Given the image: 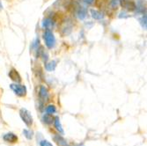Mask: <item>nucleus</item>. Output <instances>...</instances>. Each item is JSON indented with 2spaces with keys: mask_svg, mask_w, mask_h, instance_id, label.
Instances as JSON below:
<instances>
[{
  "mask_svg": "<svg viewBox=\"0 0 147 146\" xmlns=\"http://www.w3.org/2000/svg\"><path fill=\"white\" fill-rule=\"evenodd\" d=\"M20 116L22 119L23 122L28 126V127H31L34 123V119L33 116L31 114V113L26 108H21L20 110Z\"/></svg>",
  "mask_w": 147,
  "mask_h": 146,
  "instance_id": "obj_1",
  "label": "nucleus"
},
{
  "mask_svg": "<svg viewBox=\"0 0 147 146\" xmlns=\"http://www.w3.org/2000/svg\"><path fill=\"white\" fill-rule=\"evenodd\" d=\"M43 37H44V41H45L46 46L49 48H54V46L56 44V38L54 36V34H53V33L49 29H46Z\"/></svg>",
  "mask_w": 147,
  "mask_h": 146,
  "instance_id": "obj_2",
  "label": "nucleus"
},
{
  "mask_svg": "<svg viewBox=\"0 0 147 146\" xmlns=\"http://www.w3.org/2000/svg\"><path fill=\"white\" fill-rule=\"evenodd\" d=\"M10 87L13 91V92L19 97H24L26 94V87L25 85L19 84H11L10 85Z\"/></svg>",
  "mask_w": 147,
  "mask_h": 146,
  "instance_id": "obj_3",
  "label": "nucleus"
},
{
  "mask_svg": "<svg viewBox=\"0 0 147 146\" xmlns=\"http://www.w3.org/2000/svg\"><path fill=\"white\" fill-rule=\"evenodd\" d=\"M120 5L128 11H133L136 10L137 5L132 0H120Z\"/></svg>",
  "mask_w": 147,
  "mask_h": 146,
  "instance_id": "obj_4",
  "label": "nucleus"
},
{
  "mask_svg": "<svg viewBox=\"0 0 147 146\" xmlns=\"http://www.w3.org/2000/svg\"><path fill=\"white\" fill-rule=\"evenodd\" d=\"M39 97H40V100H41L42 103L44 102H47L49 99V92H48V89L44 86V85H42L41 88H40V91H39Z\"/></svg>",
  "mask_w": 147,
  "mask_h": 146,
  "instance_id": "obj_5",
  "label": "nucleus"
},
{
  "mask_svg": "<svg viewBox=\"0 0 147 146\" xmlns=\"http://www.w3.org/2000/svg\"><path fill=\"white\" fill-rule=\"evenodd\" d=\"M3 139L5 142L6 143H15L18 142V137L14 134L12 133V132H8V133L5 134L3 136Z\"/></svg>",
  "mask_w": 147,
  "mask_h": 146,
  "instance_id": "obj_6",
  "label": "nucleus"
},
{
  "mask_svg": "<svg viewBox=\"0 0 147 146\" xmlns=\"http://www.w3.org/2000/svg\"><path fill=\"white\" fill-rule=\"evenodd\" d=\"M53 140L57 144V146H71L62 135H54L53 136Z\"/></svg>",
  "mask_w": 147,
  "mask_h": 146,
  "instance_id": "obj_7",
  "label": "nucleus"
},
{
  "mask_svg": "<svg viewBox=\"0 0 147 146\" xmlns=\"http://www.w3.org/2000/svg\"><path fill=\"white\" fill-rule=\"evenodd\" d=\"M9 77H11V80H13V81H15V82H20L21 81V77H20V74L17 72V71L16 70H14V69H11V71H10V72H9Z\"/></svg>",
  "mask_w": 147,
  "mask_h": 146,
  "instance_id": "obj_8",
  "label": "nucleus"
},
{
  "mask_svg": "<svg viewBox=\"0 0 147 146\" xmlns=\"http://www.w3.org/2000/svg\"><path fill=\"white\" fill-rule=\"evenodd\" d=\"M53 123H54L56 129L59 132V133H60L61 135H63V134H64V131H63V126H62V124H61L60 119H59L58 116H56V117L54 118V122H53Z\"/></svg>",
  "mask_w": 147,
  "mask_h": 146,
  "instance_id": "obj_9",
  "label": "nucleus"
},
{
  "mask_svg": "<svg viewBox=\"0 0 147 146\" xmlns=\"http://www.w3.org/2000/svg\"><path fill=\"white\" fill-rule=\"evenodd\" d=\"M42 121L43 123L47 124V125H50L54 122V118L52 117L51 114H44L42 117Z\"/></svg>",
  "mask_w": 147,
  "mask_h": 146,
  "instance_id": "obj_10",
  "label": "nucleus"
},
{
  "mask_svg": "<svg viewBox=\"0 0 147 146\" xmlns=\"http://www.w3.org/2000/svg\"><path fill=\"white\" fill-rule=\"evenodd\" d=\"M78 8V11H77V16H78V18L79 20H84L86 18V13H87L86 8L81 7V6H79Z\"/></svg>",
  "mask_w": 147,
  "mask_h": 146,
  "instance_id": "obj_11",
  "label": "nucleus"
},
{
  "mask_svg": "<svg viewBox=\"0 0 147 146\" xmlns=\"http://www.w3.org/2000/svg\"><path fill=\"white\" fill-rule=\"evenodd\" d=\"M91 14H92V17L95 20H101L104 17L103 13L97 10H91Z\"/></svg>",
  "mask_w": 147,
  "mask_h": 146,
  "instance_id": "obj_12",
  "label": "nucleus"
},
{
  "mask_svg": "<svg viewBox=\"0 0 147 146\" xmlns=\"http://www.w3.org/2000/svg\"><path fill=\"white\" fill-rule=\"evenodd\" d=\"M23 134H24L25 137L28 140H32L34 138V131L31 130V129H24L23 130Z\"/></svg>",
  "mask_w": 147,
  "mask_h": 146,
  "instance_id": "obj_13",
  "label": "nucleus"
},
{
  "mask_svg": "<svg viewBox=\"0 0 147 146\" xmlns=\"http://www.w3.org/2000/svg\"><path fill=\"white\" fill-rule=\"evenodd\" d=\"M53 26V20L50 18H46L43 20L42 21V26L43 28H46L47 29H49V28Z\"/></svg>",
  "mask_w": 147,
  "mask_h": 146,
  "instance_id": "obj_14",
  "label": "nucleus"
},
{
  "mask_svg": "<svg viewBox=\"0 0 147 146\" xmlns=\"http://www.w3.org/2000/svg\"><path fill=\"white\" fill-rule=\"evenodd\" d=\"M56 66H57V62H56V61H51V62H49V63L46 64L45 68H46L47 71H54V70H55Z\"/></svg>",
  "mask_w": 147,
  "mask_h": 146,
  "instance_id": "obj_15",
  "label": "nucleus"
},
{
  "mask_svg": "<svg viewBox=\"0 0 147 146\" xmlns=\"http://www.w3.org/2000/svg\"><path fill=\"white\" fill-rule=\"evenodd\" d=\"M45 111H46V114H56V112H57V108H56V107L54 105H49V106H48V107L46 108V109H45Z\"/></svg>",
  "mask_w": 147,
  "mask_h": 146,
  "instance_id": "obj_16",
  "label": "nucleus"
},
{
  "mask_svg": "<svg viewBox=\"0 0 147 146\" xmlns=\"http://www.w3.org/2000/svg\"><path fill=\"white\" fill-rule=\"evenodd\" d=\"M39 144H40V146H53V144L46 139L41 140L39 142Z\"/></svg>",
  "mask_w": 147,
  "mask_h": 146,
  "instance_id": "obj_17",
  "label": "nucleus"
},
{
  "mask_svg": "<svg viewBox=\"0 0 147 146\" xmlns=\"http://www.w3.org/2000/svg\"><path fill=\"white\" fill-rule=\"evenodd\" d=\"M140 23H141L143 28L145 29L146 28V15H145V13L144 14V16L142 17V19L140 20Z\"/></svg>",
  "mask_w": 147,
  "mask_h": 146,
  "instance_id": "obj_18",
  "label": "nucleus"
},
{
  "mask_svg": "<svg viewBox=\"0 0 147 146\" xmlns=\"http://www.w3.org/2000/svg\"><path fill=\"white\" fill-rule=\"evenodd\" d=\"M119 4H120V0H112L111 2V5L114 9H116Z\"/></svg>",
  "mask_w": 147,
  "mask_h": 146,
  "instance_id": "obj_19",
  "label": "nucleus"
},
{
  "mask_svg": "<svg viewBox=\"0 0 147 146\" xmlns=\"http://www.w3.org/2000/svg\"><path fill=\"white\" fill-rule=\"evenodd\" d=\"M82 1L86 5H92L93 3H94L95 0H82Z\"/></svg>",
  "mask_w": 147,
  "mask_h": 146,
  "instance_id": "obj_20",
  "label": "nucleus"
},
{
  "mask_svg": "<svg viewBox=\"0 0 147 146\" xmlns=\"http://www.w3.org/2000/svg\"><path fill=\"white\" fill-rule=\"evenodd\" d=\"M3 8V6H2V4H1V2H0V9H2Z\"/></svg>",
  "mask_w": 147,
  "mask_h": 146,
  "instance_id": "obj_21",
  "label": "nucleus"
}]
</instances>
